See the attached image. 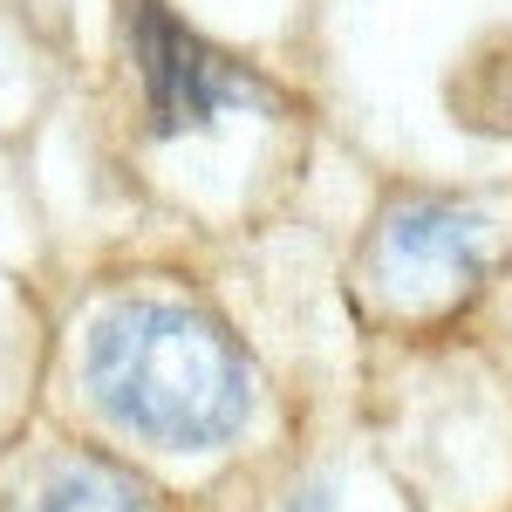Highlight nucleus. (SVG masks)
Returning <instances> with one entry per match:
<instances>
[{
	"instance_id": "obj_2",
	"label": "nucleus",
	"mask_w": 512,
	"mask_h": 512,
	"mask_svg": "<svg viewBox=\"0 0 512 512\" xmlns=\"http://www.w3.org/2000/svg\"><path fill=\"white\" fill-rule=\"evenodd\" d=\"M485 253H492L485 212L451 205V198H403L376 226L369 287H376V301H390L396 315H444L451 301H465L478 287Z\"/></svg>"
},
{
	"instance_id": "obj_5",
	"label": "nucleus",
	"mask_w": 512,
	"mask_h": 512,
	"mask_svg": "<svg viewBox=\"0 0 512 512\" xmlns=\"http://www.w3.org/2000/svg\"><path fill=\"white\" fill-rule=\"evenodd\" d=\"M287 512H328V492H301V499H294Z\"/></svg>"
},
{
	"instance_id": "obj_1",
	"label": "nucleus",
	"mask_w": 512,
	"mask_h": 512,
	"mask_svg": "<svg viewBox=\"0 0 512 512\" xmlns=\"http://www.w3.org/2000/svg\"><path fill=\"white\" fill-rule=\"evenodd\" d=\"M82 383L103 417L171 451L226 444L253 410V369L233 335L185 301L137 294L89 321Z\"/></svg>"
},
{
	"instance_id": "obj_4",
	"label": "nucleus",
	"mask_w": 512,
	"mask_h": 512,
	"mask_svg": "<svg viewBox=\"0 0 512 512\" xmlns=\"http://www.w3.org/2000/svg\"><path fill=\"white\" fill-rule=\"evenodd\" d=\"M7 512H158V499L137 472H123L110 458L62 451V458H48L21 478Z\"/></svg>"
},
{
	"instance_id": "obj_3",
	"label": "nucleus",
	"mask_w": 512,
	"mask_h": 512,
	"mask_svg": "<svg viewBox=\"0 0 512 512\" xmlns=\"http://www.w3.org/2000/svg\"><path fill=\"white\" fill-rule=\"evenodd\" d=\"M130 55H137L144 103H151L158 130H205L226 110L267 103V82L239 69L233 55H219L212 41H198L185 21H171L158 0L130 7Z\"/></svg>"
}]
</instances>
